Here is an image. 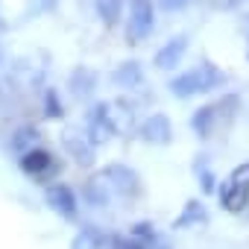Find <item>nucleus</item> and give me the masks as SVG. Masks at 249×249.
Segmentation results:
<instances>
[{
	"instance_id": "obj_1",
	"label": "nucleus",
	"mask_w": 249,
	"mask_h": 249,
	"mask_svg": "<svg viewBox=\"0 0 249 249\" xmlns=\"http://www.w3.org/2000/svg\"><path fill=\"white\" fill-rule=\"evenodd\" d=\"M223 85H226V73L208 59H202L199 65L170 76V82H167L170 94L179 97V100H188V97H196V94H208V91H217Z\"/></svg>"
},
{
	"instance_id": "obj_2",
	"label": "nucleus",
	"mask_w": 249,
	"mask_h": 249,
	"mask_svg": "<svg viewBox=\"0 0 249 249\" xmlns=\"http://www.w3.org/2000/svg\"><path fill=\"white\" fill-rule=\"evenodd\" d=\"M217 199L229 214H240L249 208V161L237 164L226 176V182L217 188Z\"/></svg>"
},
{
	"instance_id": "obj_3",
	"label": "nucleus",
	"mask_w": 249,
	"mask_h": 249,
	"mask_svg": "<svg viewBox=\"0 0 249 249\" xmlns=\"http://www.w3.org/2000/svg\"><path fill=\"white\" fill-rule=\"evenodd\" d=\"M100 176L108 185V191L117 194V196H123V199H138L144 194V182H141V176L129 164H117V161L114 164H106L100 170Z\"/></svg>"
},
{
	"instance_id": "obj_4",
	"label": "nucleus",
	"mask_w": 249,
	"mask_h": 249,
	"mask_svg": "<svg viewBox=\"0 0 249 249\" xmlns=\"http://www.w3.org/2000/svg\"><path fill=\"white\" fill-rule=\"evenodd\" d=\"M156 30V6L153 0H129V18H126V41L141 44Z\"/></svg>"
},
{
	"instance_id": "obj_5",
	"label": "nucleus",
	"mask_w": 249,
	"mask_h": 249,
	"mask_svg": "<svg viewBox=\"0 0 249 249\" xmlns=\"http://www.w3.org/2000/svg\"><path fill=\"white\" fill-rule=\"evenodd\" d=\"M82 132H85V138L94 147H100V144H106V141H111L117 135V126H114V120H111V106L106 100H100V103H94L88 108V114H85V129Z\"/></svg>"
},
{
	"instance_id": "obj_6",
	"label": "nucleus",
	"mask_w": 249,
	"mask_h": 249,
	"mask_svg": "<svg viewBox=\"0 0 249 249\" xmlns=\"http://www.w3.org/2000/svg\"><path fill=\"white\" fill-rule=\"evenodd\" d=\"M44 199H47V205H50L59 217H65V220H76V214H79V196H76V191H73L71 185H65V182H53V185L44 191Z\"/></svg>"
},
{
	"instance_id": "obj_7",
	"label": "nucleus",
	"mask_w": 249,
	"mask_h": 249,
	"mask_svg": "<svg viewBox=\"0 0 249 249\" xmlns=\"http://www.w3.org/2000/svg\"><path fill=\"white\" fill-rule=\"evenodd\" d=\"M141 141L153 144V147H167L173 141V123L164 111H153L144 123H141V129H138Z\"/></svg>"
},
{
	"instance_id": "obj_8",
	"label": "nucleus",
	"mask_w": 249,
	"mask_h": 249,
	"mask_svg": "<svg viewBox=\"0 0 249 249\" xmlns=\"http://www.w3.org/2000/svg\"><path fill=\"white\" fill-rule=\"evenodd\" d=\"M18 167H21V173H27L30 179H44V176L56 167V159H53V153L44 150V147H30V150H24V153L18 156Z\"/></svg>"
},
{
	"instance_id": "obj_9",
	"label": "nucleus",
	"mask_w": 249,
	"mask_h": 249,
	"mask_svg": "<svg viewBox=\"0 0 249 249\" xmlns=\"http://www.w3.org/2000/svg\"><path fill=\"white\" fill-rule=\"evenodd\" d=\"M188 36L185 33H179V36H173V38H167L159 50H156V56H153V65L159 68V71H176L179 65H182V59H185V53H188Z\"/></svg>"
},
{
	"instance_id": "obj_10",
	"label": "nucleus",
	"mask_w": 249,
	"mask_h": 249,
	"mask_svg": "<svg viewBox=\"0 0 249 249\" xmlns=\"http://www.w3.org/2000/svg\"><path fill=\"white\" fill-rule=\"evenodd\" d=\"M62 147H65V153L79 164V167H91L94 164V144L85 138V132H79V129H65L62 132Z\"/></svg>"
},
{
	"instance_id": "obj_11",
	"label": "nucleus",
	"mask_w": 249,
	"mask_h": 249,
	"mask_svg": "<svg viewBox=\"0 0 249 249\" xmlns=\"http://www.w3.org/2000/svg\"><path fill=\"white\" fill-rule=\"evenodd\" d=\"M144 68H141V62H135V59H129V62H120L114 71H111V82L120 88V91H132V88H141L144 85Z\"/></svg>"
},
{
	"instance_id": "obj_12",
	"label": "nucleus",
	"mask_w": 249,
	"mask_h": 249,
	"mask_svg": "<svg viewBox=\"0 0 249 249\" xmlns=\"http://www.w3.org/2000/svg\"><path fill=\"white\" fill-rule=\"evenodd\" d=\"M217 117H220V111H217L214 103H211V106H199V108L191 114V129H194V135H196L199 141H208V138H211V132H214V126H217Z\"/></svg>"
},
{
	"instance_id": "obj_13",
	"label": "nucleus",
	"mask_w": 249,
	"mask_h": 249,
	"mask_svg": "<svg viewBox=\"0 0 249 249\" xmlns=\"http://www.w3.org/2000/svg\"><path fill=\"white\" fill-rule=\"evenodd\" d=\"M97 82H100V76H97V71L88 68V65L73 68L71 76H68V88H71L73 97H88V94L97 88Z\"/></svg>"
},
{
	"instance_id": "obj_14",
	"label": "nucleus",
	"mask_w": 249,
	"mask_h": 249,
	"mask_svg": "<svg viewBox=\"0 0 249 249\" xmlns=\"http://www.w3.org/2000/svg\"><path fill=\"white\" fill-rule=\"evenodd\" d=\"M82 202L91 205V208H106V205L111 202V191H108V185L103 182L100 173L91 176V179L82 185Z\"/></svg>"
},
{
	"instance_id": "obj_15",
	"label": "nucleus",
	"mask_w": 249,
	"mask_h": 249,
	"mask_svg": "<svg viewBox=\"0 0 249 249\" xmlns=\"http://www.w3.org/2000/svg\"><path fill=\"white\" fill-rule=\"evenodd\" d=\"M202 223H208V211H205L202 199H188L182 214L173 220V229H191V226H202Z\"/></svg>"
},
{
	"instance_id": "obj_16",
	"label": "nucleus",
	"mask_w": 249,
	"mask_h": 249,
	"mask_svg": "<svg viewBox=\"0 0 249 249\" xmlns=\"http://www.w3.org/2000/svg\"><path fill=\"white\" fill-rule=\"evenodd\" d=\"M123 9H126V0H94V12L106 27H114L123 18Z\"/></svg>"
},
{
	"instance_id": "obj_17",
	"label": "nucleus",
	"mask_w": 249,
	"mask_h": 249,
	"mask_svg": "<svg viewBox=\"0 0 249 249\" xmlns=\"http://www.w3.org/2000/svg\"><path fill=\"white\" fill-rule=\"evenodd\" d=\"M103 237H106L103 229H97V226H82V229L76 231V237L71 240V249H100Z\"/></svg>"
},
{
	"instance_id": "obj_18",
	"label": "nucleus",
	"mask_w": 249,
	"mask_h": 249,
	"mask_svg": "<svg viewBox=\"0 0 249 249\" xmlns=\"http://www.w3.org/2000/svg\"><path fill=\"white\" fill-rule=\"evenodd\" d=\"M38 135H41V132H38V129L33 126V123H27V126H21V129H18V132H15L12 138H9V147H12V153H18V156H21L24 150L36 147Z\"/></svg>"
},
{
	"instance_id": "obj_19",
	"label": "nucleus",
	"mask_w": 249,
	"mask_h": 249,
	"mask_svg": "<svg viewBox=\"0 0 249 249\" xmlns=\"http://www.w3.org/2000/svg\"><path fill=\"white\" fill-rule=\"evenodd\" d=\"M194 173H196V179H199V188L205 191V194H214L217 191V176L211 173V167H208V156H196V161H194Z\"/></svg>"
},
{
	"instance_id": "obj_20",
	"label": "nucleus",
	"mask_w": 249,
	"mask_h": 249,
	"mask_svg": "<svg viewBox=\"0 0 249 249\" xmlns=\"http://www.w3.org/2000/svg\"><path fill=\"white\" fill-rule=\"evenodd\" d=\"M129 234H132V240H141V243H159V240H161V237H159V231H156V226H153L150 220L135 223Z\"/></svg>"
},
{
	"instance_id": "obj_21",
	"label": "nucleus",
	"mask_w": 249,
	"mask_h": 249,
	"mask_svg": "<svg viewBox=\"0 0 249 249\" xmlns=\"http://www.w3.org/2000/svg\"><path fill=\"white\" fill-rule=\"evenodd\" d=\"M44 114H47L50 120H56V117L65 114V111H62V100H59V94H56L53 88L44 91Z\"/></svg>"
},
{
	"instance_id": "obj_22",
	"label": "nucleus",
	"mask_w": 249,
	"mask_h": 249,
	"mask_svg": "<svg viewBox=\"0 0 249 249\" xmlns=\"http://www.w3.org/2000/svg\"><path fill=\"white\" fill-rule=\"evenodd\" d=\"M188 3H191V0H153V6H156V9L170 12V15H173V12H182Z\"/></svg>"
},
{
	"instance_id": "obj_23",
	"label": "nucleus",
	"mask_w": 249,
	"mask_h": 249,
	"mask_svg": "<svg viewBox=\"0 0 249 249\" xmlns=\"http://www.w3.org/2000/svg\"><path fill=\"white\" fill-rule=\"evenodd\" d=\"M100 249H126V237H120V234H111V231H106V237H103Z\"/></svg>"
},
{
	"instance_id": "obj_24",
	"label": "nucleus",
	"mask_w": 249,
	"mask_h": 249,
	"mask_svg": "<svg viewBox=\"0 0 249 249\" xmlns=\"http://www.w3.org/2000/svg\"><path fill=\"white\" fill-rule=\"evenodd\" d=\"M126 249H167V246H164L161 240H159V243H141V240H132V237H129V240H126Z\"/></svg>"
},
{
	"instance_id": "obj_25",
	"label": "nucleus",
	"mask_w": 249,
	"mask_h": 249,
	"mask_svg": "<svg viewBox=\"0 0 249 249\" xmlns=\"http://www.w3.org/2000/svg\"><path fill=\"white\" fill-rule=\"evenodd\" d=\"M243 36H246V59H249V12L243 15Z\"/></svg>"
}]
</instances>
